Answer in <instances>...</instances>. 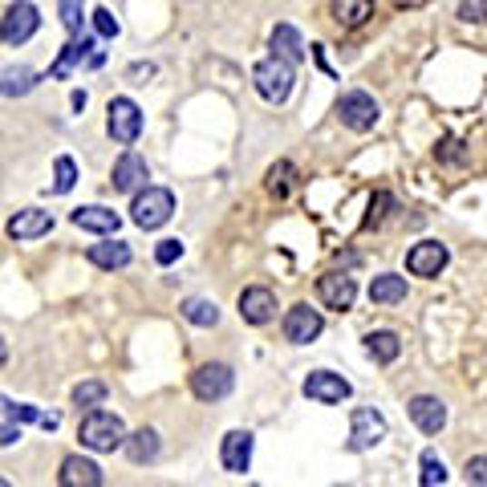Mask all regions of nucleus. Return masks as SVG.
I'll return each mask as SVG.
<instances>
[{
    "label": "nucleus",
    "instance_id": "f257e3e1",
    "mask_svg": "<svg viewBox=\"0 0 487 487\" xmlns=\"http://www.w3.org/2000/svg\"><path fill=\"white\" fill-rule=\"evenodd\" d=\"M77 439H82V447H90V451H118V447H126V426H122L118 414H110V411H90L82 419V426H77Z\"/></svg>",
    "mask_w": 487,
    "mask_h": 487
},
{
    "label": "nucleus",
    "instance_id": "f03ea898",
    "mask_svg": "<svg viewBox=\"0 0 487 487\" xmlns=\"http://www.w3.org/2000/svg\"><path fill=\"white\" fill-rule=\"evenodd\" d=\"M293 82H297V77H293V61H284V57H276V54L252 69V85H256V94L264 102H273V106L289 102Z\"/></svg>",
    "mask_w": 487,
    "mask_h": 487
},
{
    "label": "nucleus",
    "instance_id": "7ed1b4c3",
    "mask_svg": "<svg viewBox=\"0 0 487 487\" xmlns=\"http://www.w3.org/2000/svg\"><path fill=\"white\" fill-rule=\"evenodd\" d=\"M171 212H175V195H171L167 187H143L134 195V204H130V220L143 232L163 228V224L171 220Z\"/></svg>",
    "mask_w": 487,
    "mask_h": 487
},
{
    "label": "nucleus",
    "instance_id": "20e7f679",
    "mask_svg": "<svg viewBox=\"0 0 487 487\" xmlns=\"http://www.w3.org/2000/svg\"><path fill=\"white\" fill-rule=\"evenodd\" d=\"M232 386H236V378L224 362H207L191 373V390H195L199 403H220V398L232 394Z\"/></svg>",
    "mask_w": 487,
    "mask_h": 487
},
{
    "label": "nucleus",
    "instance_id": "39448f33",
    "mask_svg": "<svg viewBox=\"0 0 487 487\" xmlns=\"http://www.w3.org/2000/svg\"><path fill=\"white\" fill-rule=\"evenodd\" d=\"M106 130H110V138L122 143V146L138 143V134H143V110H138L130 98H114L106 106Z\"/></svg>",
    "mask_w": 487,
    "mask_h": 487
},
{
    "label": "nucleus",
    "instance_id": "423d86ee",
    "mask_svg": "<svg viewBox=\"0 0 487 487\" xmlns=\"http://www.w3.org/2000/svg\"><path fill=\"white\" fill-rule=\"evenodd\" d=\"M337 114H342V122L350 130H358V134H365V130H373L378 126V102L370 98L365 90H350V94H342L337 98Z\"/></svg>",
    "mask_w": 487,
    "mask_h": 487
},
{
    "label": "nucleus",
    "instance_id": "0eeeda50",
    "mask_svg": "<svg viewBox=\"0 0 487 487\" xmlns=\"http://www.w3.org/2000/svg\"><path fill=\"white\" fill-rule=\"evenodd\" d=\"M37 29H41L37 5H29V0H16V5L5 8V25H0V37H5V45H25V41H29Z\"/></svg>",
    "mask_w": 487,
    "mask_h": 487
},
{
    "label": "nucleus",
    "instance_id": "6e6552de",
    "mask_svg": "<svg viewBox=\"0 0 487 487\" xmlns=\"http://www.w3.org/2000/svg\"><path fill=\"white\" fill-rule=\"evenodd\" d=\"M447 260H451V252H447V244H439V240H422V244H414L411 252H406V273L411 276H439L442 268H447Z\"/></svg>",
    "mask_w": 487,
    "mask_h": 487
},
{
    "label": "nucleus",
    "instance_id": "1a4fd4ad",
    "mask_svg": "<svg viewBox=\"0 0 487 487\" xmlns=\"http://www.w3.org/2000/svg\"><path fill=\"white\" fill-rule=\"evenodd\" d=\"M353 394V386L342 378V373H329V370H313L309 378H304V398H313V403H325V406H337L345 403V398Z\"/></svg>",
    "mask_w": 487,
    "mask_h": 487
},
{
    "label": "nucleus",
    "instance_id": "9d476101",
    "mask_svg": "<svg viewBox=\"0 0 487 487\" xmlns=\"http://www.w3.org/2000/svg\"><path fill=\"white\" fill-rule=\"evenodd\" d=\"M386 439V419L370 406H358L350 419V451H370Z\"/></svg>",
    "mask_w": 487,
    "mask_h": 487
},
{
    "label": "nucleus",
    "instance_id": "9b49d317",
    "mask_svg": "<svg viewBox=\"0 0 487 487\" xmlns=\"http://www.w3.org/2000/svg\"><path fill=\"white\" fill-rule=\"evenodd\" d=\"M321 329H325V321H321V313L309 309V304H293V309L284 313V342L309 345L313 337H321Z\"/></svg>",
    "mask_w": 487,
    "mask_h": 487
},
{
    "label": "nucleus",
    "instance_id": "f8f14e48",
    "mask_svg": "<svg viewBox=\"0 0 487 487\" xmlns=\"http://www.w3.org/2000/svg\"><path fill=\"white\" fill-rule=\"evenodd\" d=\"M317 297L325 309H337V313H345L353 304V297H358V284H353V276L350 273H325L317 281Z\"/></svg>",
    "mask_w": 487,
    "mask_h": 487
},
{
    "label": "nucleus",
    "instance_id": "ddd939ff",
    "mask_svg": "<svg viewBox=\"0 0 487 487\" xmlns=\"http://www.w3.org/2000/svg\"><path fill=\"white\" fill-rule=\"evenodd\" d=\"M146 179H151V171H146V159L134 151H126L122 159L114 163V191H122V195H138V191L146 187Z\"/></svg>",
    "mask_w": 487,
    "mask_h": 487
},
{
    "label": "nucleus",
    "instance_id": "4468645a",
    "mask_svg": "<svg viewBox=\"0 0 487 487\" xmlns=\"http://www.w3.org/2000/svg\"><path fill=\"white\" fill-rule=\"evenodd\" d=\"M240 317L248 321V325H268V321L276 317L273 289H264V284H252V289H244L240 293Z\"/></svg>",
    "mask_w": 487,
    "mask_h": 487
},
{
    "label": "nucleus",
    "instance_id": "2eb2a0df",
    "mask_svg": "<svg viewBox=\"0 0 487 487\" xmlns=\"http://www.w3.org/2000/svg\"><path fill=\"white\" fill-rule=\"evenodd\" d=\"M411 422L419 426L422 434H439L442 426H447V406L439 403V398H431V394H419V398H411Z\"/></svg>",
    "mask_w": 487,
    "mask_h": 487
},
{
    "label": "nucleus",
    "instance_id": "dca6fc26",
    "mask_svg": "<svg viewBox=\"0 0 487 487\" xmlns=\"http://www.w3.org/2000/svg\"><path fill=\"white\" fill-rule=\"evenodd\" d=\"M220 463H224V472H232V475H244V472H248V463H252V434H248V431L224 434Z\"/></svg>",
    "mask_w": 487,
    "mask_h": 487
},
{
    "label": "nucleus",
    "instance_id": "f3484780",
    "mask_svg": "<svg viewBox=\"0 0 487 487\" xmlns=\"http://www.w3.org/2000/svg\"><path fill=\"white\" fill-rule=\"evenodd\" d=\"M49 228H54V215L41 212V207H25V212H16L13 220H8V236L13 240H37V236H45Z\"/></svg>",
    "mask_w": 487,
    "mask_h": 487
},
{
    "label": "nucleus",
    "instance_id": "a211bd4d",
    "mask_svg": "<svg viewBox=\"0 0 487 487\" xmlns=\"http://www.w3.org/2000/svg\"><path fill=\"white\" fill-rule=\"evenodd\" d=\"M118 212H110V207H77L74 212V228L82 232H94V236H118Z\"/></svg>",
    "mask_w": 487,
    "mask_h": 487
},
{
    "label": "nucleus",
    "instance_id": "6ab92c4d",
    "mask_svg": "<svg viewBox=\"0 0 487 487\" xmlns=\"http://www.w3.org/2000/svg\"><path fill=\"white\" fill-rule=\"evenodd\" d=\"M61 487H98L102 483V467L94 459H82V455H69L61 463Z\"/></svg>",
    "mask_w": 487,
    "mask_h": 487
},
{
    "label": "nucleus",
    "instance_id": "aec40b11",
    "mask_svg": "<svg viewBox=\"0 0 487 487\" xmlns=\"http://www.w3.org/2000/svg\"><path fill=\"white\" fill-rule=\"evenodd\" d=\"M90 264H98V268H126L130 264V244H122V240H106V244H90Z\"/></svg>",
    "mask_w": 487,
    "mask_h": 487
},
{
    "label": "nucleus",
    "instance_id": "412c9836",
    "mask_svg": "<svg viewBox=\"0 0 487 487\" xmlns=\"http://www.w3.org/2000/svg\"><path fill=\"white\" fill-rule=\"evenodd\" d=\"M273 54L276 57H284V61H304V41H301V33L293 29V25H276L273 29Z\"/></svg>",
    "mask_w": 487,
    "mask_h": 487
},
{
    "label": "nucleus",
    "instance_id": "4be33fe9",
    "mask_svg": "<svg viewBox=\"0 0 487 487\" xmlns=\"http://www.w3.org/2000/svg\"><path fill=\"white\" fill-rule=\"evenodd\" d=\"M370 301H373V304H398V301H406V281H403V276H394V273L373 276Z\"/></svg>",
    "mask_w": 487,
    "mask_h": 487
},
{
    "label": "nucleus",
    "instance_id": "5701e85b",
    "mask_svg": "<svg viewBox=\"0 0 487 487\" xmlns=\"http://www.w3.org/2000/svg\"><path fill=\"white\" fill-rule=\"evenodd\" d=\"M373 16V0H333V21L345 29H358Z\"/></svg>",
    "mask_w": 487,
    "mask_h": 487
},
{
    "label": "nucleus",
    "instance_id": "b1692460",
    "mask_svg": "<svg viewBox=\"0 0 487 487\" xmlns=\"http://www.w3.org/2000/svg\"><path fill=\"white\" fill-rule=\"evenodd\" d=\"M365 350H370L373 362L390 365V362L398 358V353H403V342H398V333H390V329H378V333L365 337Z\"/></svg>",
    "mask_w": 487,
    "mask_h": 487
},
{
    "label": "nucleus",
    "instance_id": "393cba45",
    "mask_svg": "<svg viewBox=\"0 0 487 487\" xmlns=\"http://www.w3.org/2000/svg\"><path fill=\"white\" fill-rule=\"evenodd\" d=\"M5 419H16V422H37L45 426V431H57V414H45L37 411V406H25V403H13V398H5Z\"/></svg>",
    "mask_w": 487,
    "mask_h": 487
},
{
    "label": "nucleus",
    "instance_id": "a878e982",
    "mask_svg": "<svg viewBox=\"0 0 487 487\" xmlns=\"http://www.w3.org/2000/svg\"><path fill=\"white\" fill-rule=\"evenodd\" d=\"M183 317L199 329H212L215 321H220V309H215V301H207V297H187L183 301Z\"/></svg>",
    "mask_w": 487,
    "mask_h": 487
},
{
    "label": "nucleus",
    "instance_id": "bb28decb",
    "mask_svg": "<svg viewBox=\"0 0 487 487\" xmlns=\"http://www.w3.org/2000/svg\"><path fill=\"white\" fill-rule=\"evenodd\" d=\"M37 85V69L29 65H8L5 69V98H25Z\"/></svg>",
    "mask_w": 487,
    "mask_h": 487
},
{
    "label": "nucleus",
    "instance_id": "cd10ccee",
    "mask_svg": "<svg viewBox=\"0 0 487 487\" xmlns=\"http://www.w3.org/2000/svg\"><path fill=\"white\" fill-rule=\"evenodd\" d=\"M126 455L134 459V463H151V459H159V434L154 431H138L126 439Z\"/></svg>",
    "mask_w": 487,
    "mask_h": 487
},
{
    "label": "nucleus",
    "instance_id": "c85d7f7f",
    "mask_svg": "<svg viewBox=\"0 0 487 487\" xmlns=\"http://www.w3.org/2000/svg\"><path fill=\"white\" fill-rule=\"evenodd\" d=\"M293 179H297V171H293L289 159H281V163H273V167H268V191H273L276 199H289Z\"/></svg>",
    "mask_w": 487,
    "mask_h": 487
},
{
    "label": "nucleus",
    "instance_id": "c756f323",
    "mask_svg": "<svg viewBox=\"0 0 487 487\" xmlns=\"http://www.w3.org/2000/svg\"><path fill=\"white\" fill-rule=\"evenodd\" d=\"M74 183H77V163L69 159V154H61V159L54 163V191L57 195H69Z\"/></svg>",
    "mask_w": 487,
    "mask_h": 487
},
{
    "label": "nucleus",
    "instance_id": "7c9ffc66",
    "mask_svg": "<svg viewBox=\"0 0 487 487\" xmlns=\"http://www.w3.org/2000/svg\"><path fill=\"white\" fill-rule=\"evenodd\" d=\"M422 487H442L447 483V467H442V459L434 455V451H422V475H419Z\"/></svg>",
    "mask_w": 487,
    "mask_h": 487
},
{
    "label": "nucleus",
    "instance_id": "2f4dec72",
    "mask_svg": "<svg viewBox=\"0 0 487 487\" xmlns=\"http://www.w3.org/2000/svg\"><path fill=\"white\" fill-rule=\"evenodd\" d=\"M74 403L77 406H102L106 403V382H82V386H74Z\"/></svg>",
    "mask_w": 487,
    "mask_h": 487
},
{
    "label": "nucleus",
    "instance_id": "473e14b6",
    "mask_svg": "<svg viewBox=\"0 0 487 487\" xmlns=\"http://www.w3.org/2000/svg\"><path fill=\"white\" fill-rule=\"evenodd\" d=\"M94 33H98L102 41H114L118 37V21L110 8H94Z\"/></svg>",
    "mask_w": 487,
    "mask_h": 487
},
{
    "label": "nucleus",
    "instance_id": "72a5a7b5",
    "mask_svg": "<svg viewBox=\"0 0 487 487\" xmlns=\"http://www.w3.org/2000/svg\"><path fill=\"white\" fill-rule=\"evenodd\" d=\"M61 25L69 33H82V0H61Z\"/></svg>",
    "mask_w": 487,
    "mask_h": 487
},
{
    "label": "nucleus",
    "instance_id": "f704fd0d",
    "mask_svg": "<svg viewBox=\"0 0 487 487\" xmlns=\"http://www.w3.org/2000/svg\"><path fill=\"white\" fill-rule=\"evenodd\" d=\"M386 207H394V199H390L386 191H378V195H373V204H370V215H365V228H378V224L386 220Z\"/></svg>",
    "mask_w": 487,
    "mask_h": 487
},
{
    "label": "nucleus",
    "instance_id": "c9c22d12",
    "mask_svg": "<svg viewBox=\"0 0 487 487\" xmlns=\"http://www.w3.org/2000/svg\"><path fill=\"white\" fill-rule=\"evenodd\" d=\"M467 483L472 487H487V455H475V459H467Z\"/></svg>",
    "mask_w": 487,
    "mask_h": 487
},
{
    "label": "nucleus",
    "instance_id": "e433bc0d",
    "mask_svg": "<svg viewBox=\"0 0 487 487\" xmlns=\"http://www.w3.org/2000/svg\"><path fill=\"white\" fill-rule=\"evenodd\" d=\"M434 154H439L442 163H463L467 159V151H463V143H459V138H442Z\"/></svg>",
    "mask_w": 487,
    "mask_h": 487
},
{
    "label": "nucleus",
    "instance_id": "4c0bfd02",
    "mask_svg": "<svg viewBox=\"0 0 487 487\" xmlns=\"http://www.w3.org/2000/svg\"><path fill=\"white\" fill-rule=\"evenodd\" d=\"M459 21H487V0H459Z\"/></svg>",
    "mask_w": 487,
    "mask_h": 487
},
{
    "label": "nucleus",
    "instance_id": "58836bf2",
    "mask_svg": "<svg viewBox=\"0 0 487 487\" xmlns=\"http://www.w3.org/2000/svg\"><path fill=\"white\" fill-rule=\"evenodd\" d=\"M179 256H183L179 240H159V248H154V260H159V264H175Z\"/></svg>",
    "mask_w": 487,
    "mask_h": 487
},
{
    "label": "nucleus",
    "instance_id": "ea45409f",
    "mask_svg": "<svg viewBox=\"0 0 487 487\" xmlns=\"http://www.w3.org/2000/svg\"><path fill=\"white\" fill-rule=\"evenodd\" d=\"M126 77H130L134 85H146V77H154V65H151V61H146V65L138 61V65H130V69H126Z\"/></svg>",
    "mask_w": 487,
    "mask_h": 487
},
{
    "label": "nucleus",
    "instance_id": "a19ab883",
    "mask_svg": "<svg viewBox=\"0 0 487 487\" xmlns=\"http://www.w3.org/2000/svg\"><path fill=\"white\" fill-rule=\"evenodd\" d=\"M16 439H21V431H13V419H5V439H0V442H5V447H13Z\"/></svg>",
    "mask_w": 487,
    "mask_h": 487
},
{
    "label": "nucleus",
    "instance_id": "79ce46f5",
    "mask_svg": "<svg viewBox=\"0 0 487 487\" xmlns=\"http://www.w3.org/2000/svg\"><path fill=\"white\" fill-rule=\"evenodd\" d=\"M398 5H411L414 8V5H422V0H398Z\"/></svg>",
    "mask_w": 487,
    "mask_h": 487
}]
</instances>
